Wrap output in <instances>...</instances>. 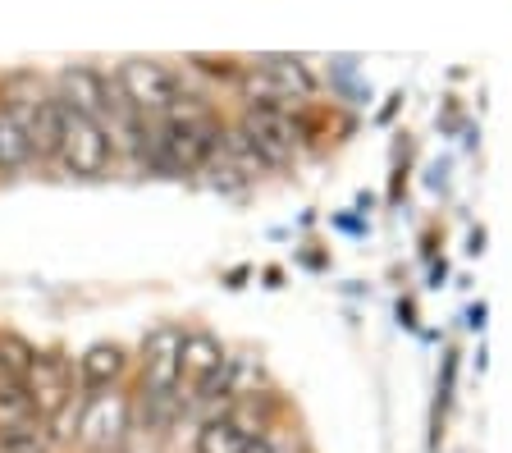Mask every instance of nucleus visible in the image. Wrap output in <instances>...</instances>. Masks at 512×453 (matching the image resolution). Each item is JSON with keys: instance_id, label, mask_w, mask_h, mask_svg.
<instances>
[{"instance_id": "1", "label": "nucleus", "mask_w": 512, "mask_h": 453, "mask_svg": "<svg viewBox=\"0 0 512 453\" xmlns=\"http://www.w3.org/2000/svg\"><path fill=\"white\" fill-rule=\"evenodd\" d=\"M5 115L19 124L23 133H28L32 142V156L37 161H55V151H60V124H64V106L60 97H51L46 92L42 78L32 74H14L5 78Z\"/></svg>"}, {"instance_id": "2", "label": "nucleus", "mask_w": 512, "mask_h": 453, "mask_svg": "<svg viewBox=\"0 0 512 453\" xmlns=\"http://www.w3.org/2000/svg\"><path fill=\"white\" fill-rule=\"evenodd\" d=\"M224 371H229V353L215 335L206 330H188L183 335V362H179V408H197V403L220 399Z\"/></svg>"}, {"instance_id": "3", "label": "nucleus", "mask_w": 512, "mask_h": 453, "mask_svg": "<svg viewBox=\"0 0 512 453\" xmlns=\"http://www.w3.org/2000/svg\"><path fill=\"white\" fill-rule=\"evenodd\" d=\"M55 161H60L69 174H78V179H101V174L110 170V161H115V138H110V129L101 119L64 110Z\"/></svg>"}, {"instance_id": "4", "label": "nucleus", "mask_w": 512, "mask_h": 453, "mask_svg": "<svg viewBox=\"0 0 512 453\" xmlns=\"http://www.w3.org/2000/svg\"><path fill=\"white\" fill-rule=\"evenodd\" d=\"M115 92L138 115H170L183 97V78L160 60H124L115 74Z\"/></svg>"}, {"instance_id": "5", "label": "nucleus", "mask_w": 512, "mask_h": 453, "mask_svg": "<svg viewBox=\"0 0 512 453\" xmlns=\"http://www.w3.org/2000/svg\"><path fill=\"white\" fill-rule=\"evenodd\" d=\"M270 431V412L256 408V399H243L234 408L215 412L197 431V453H252V444Z\"/></svg>"}, {"instance_id": "6", "label": "nucleus", "mask_w": 512, "mask_h": 453, "mask_svg": "<svg viewBox=\"0 0 512 453\" xmlns=\"http://www.w3.org/2000/svg\"><path fill=\"white\" fill-rule=\"evenodd\" d=\"M128 417H133V399L119 394V389H101V394L87 399L83 417H78V444L92 453L119 449L128 435Z\"/></svg>"}, {"instance_id": "7", "label": "nucleus", "mask_w": 512, "mask_h": 453, "mask_svg": "<svg viewBox=\"0 0 512 453\" xmlns=\"http://www.w3.org/2000/svg\"><path fill=\"white\" fill-rule=\"evenodd\" d=\"M23 394H28L37 417H46V421L64 417V408L74 399V367H69V357H60V353L32 357L28 376H23Z\"/></svg>"}, {"instance_id": "8", "label": "nucleus", "mask_w": 512, "mask_h": 453, "mask_svg": "<svg viewBox=\"0 0 512 453\" xmlns=\"http://www.w3.org/2000/svg\"><path fill=\"white\" fill-rule=\"evenodd\" d=\"M60 106L64 110H78V115H87V119H101L106 124L110 119V106H115V87L106 83V78L96 74V69H87V65H69L60 74Z\"/></svg>"}, {"instance_id": "9", "label": "nucleus", "mask_w": 512, "mask_h": 453, "mask_svg": "<svg viewBox=\"0 0 512 453\" xmlns=\"http://www.w3.org/2000/svg\"><path fill=\"white\" fill-rule=\"evenodd\" d=\"M128 367V353L119 344H92L83 357H78V380H83V389H115V380L124 376Z\"/></svg>"}, {"instance_id": "10", "label": "nucleus", "mask_w": 512, "mask_h": 453, "mask_svg": "<svg viewBox=\"0 0 512 453\" xmlns=\"http://www.w3.org/2000/svg\"><path fill=\"white\" fill-rule=\"evenodd\" d=\"M51 449H55V421L37 417V412L0 435V453H51Z\"/></svg>"}, {"instance_id": "11", "label": "nucleus", "mask_w": 512, "mask_h": 453, "mask_svg": "<svg viewBox=\"0 0 512 453\" xmlns=\"http://www.w3.org/2000/svg\"><path fill=\"white\" fill-rule=\"evenodd\" d=\"M32 161V142L28 133L14 124L5 110H0V170H23Z\"/></svg>"}, {"instance_id": "12", "label": "nucleus", "mask_w": 512, "mask_h": 453, "mask_svg": "<svg viewBox=\"0 0 512 453\" xmlns=\"http://www.w3.org/2000/svg\"><path fill=\"white\" fill-rule=\"evenodd\" d=\"M252 453H302V440H298V431H288V426L270 421V431L252 444Z\"/></svg>"}]
</instances>
